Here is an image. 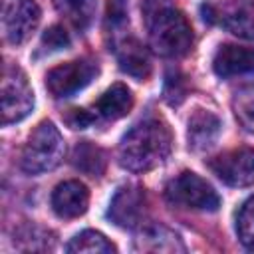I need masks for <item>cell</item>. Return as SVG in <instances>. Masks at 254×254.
<instances>
[{
  "label": "cell",
  "instance_id": "cell-1",
  "mask_svg": "<svg viewBox=\"0 0 254 254\" xmlns=\"http://www.w3.org/2000/svg\"><path fill=\"white\" fill-rule=\"evenodd\" d=\"M171 131L159 119L137 123L119 145V163L133 173H145L165 163L171 153Z\"/></svg>",
  "mask_w": 254,
  "mask_h": 254
},
{
  "label": "cell",
  "instance_id": "cell-2",
  "mask_svg": "<svg viewBox=\"0 0 254 254\" xmlns=\"http://www.w3.org/2000/svg\"><path fill=\"white\" fill-rule=\"evenodd\" d=\"M147 30L155 52L167 58L185 56L192 46V28L185 14L165 0L147 4Z\"/></svg>",
  "mask_w": 254,
  "mask_h": 254
},
{
  "label": "cell",
  "instance_id": "cell-3",
  "mask_svg": "<svg viewBox=\"0 0 254 254\" xmlns=\"http://www.w3.org/2000/svg\"><path fill=\"white\" fill-rule=\"evenodd\" d=\"M64 153H65V145L56 125L52 121H42L28 137L22 149L20 167L30 175L46 173L62 163Z\"/></svg>",
  "mask_w": 254,
  "mask_h": 254
},
{
  "label": "cell",
  "instance_id": "cell-4",
  "mask_svg": "<svg viewBox=\"0 0 254 254\" xmlns=\"http://www.w3.org/2000/svg\"><path fill=\"white\" fill-rule=\"evenodd\" d=\"M202 20L234 36L254 40V0H218L200 6Z\"/></svg>",
  "mask_w": 254,
  "mask_h": 254
},
{
  "label": "cell",
  "instance_id": "cell-5",
  "mask_svg": "<svg viewBox=\"0 0 254 254\" xmlns=\"http://www.w3.org/2000/svg\"><path fill=\"white\" fill-rule=\"evenodd\" d=\"M165 196L169 202L192 208V210H206L214 212L220 206V196L216 190L198 175L194 173H181L165 187Z\"/></svg>",
  "mask_w": 254,
  "mask_h": 254
},
{
  "label": "cell",
  "instance_id": "cell-6",
  "mask_svg": "<svg viewBox=\"0 0 254 254\" xmlns=\"http://www.w3.org/2000/svg\"><path fill=\"white\" fill-rule=\"evenodd\" d=\"M2 125L24 119L34 107L32 87L20 67L6 65L2 75Z\"/></svg>",
  "mask_w": 254,
  "mask_h": 254
},
{
  "label": "cell",
  "instance_id": "cell-7",
  "mask_svg": "<svg viewBox=\"0 0 254 254\" xmlns=\"http://www.w3.org/2000/svg\"><path fill=\"white\" fill-rule=\"evenodd\" d=\"M99 67L91 60H73L48 71L46 87L54 97H71L97 75Z\"/></svg>",
  "mask_w": 254,
  "mask_h": 254
},
{
  "label": "cell",
  "instance_id": "cell-8",
  "mask_svg": "<svg viewBox=\"0 0 254 254\" xmlns=\"http://www.w3.org/2000/svg\"><path fill=\"white\" fill-rule=\"evenodd\" d=\"M210 171L230 187H248L254 185V149L244 147L228 151L208 161Z\"/></svg>",
  "mask_w": 254,
  "mask_h": 254
},
{
  "label": "cell",
  "instance_id": "cell-9",
  "mask_svg": "<svg viewBox=\"0 0 254 254\" xmlns=\"http://www.w3.org/2000/svg\"><path fill=\"white\" fill-rule=\"evenodd\" d=\"M109 218L123 228H135L145 218V192L139 187H123L109 204Z\"/></svg>",
  "mask_w": 254,
  "mask_h": 254
},
{
  "label": "cell",
  "instance_id": "cell-10",
  "mask_svg": "<svg viewBox=\"0 0 254 254\" xmlns=\"http://www.w3.org/2000/svg\"><path fill=\"white\" fill-rule=\"evenodd\" d=\"M89 190L79 181H64L52 192V208L60 218H75L87 210Z\"/></svg>",
  "mask_w": 254,
  "mask_h": 254
},
{
  "label": "cell",
  "instance_id": "cell-11",
  "mask_svg": "<svg viewBox=\"0 0 254 254\" xmlns=\"http://www.w3.org/2000/svg\"><path fill=\"white\" fill-rule=\"evenodd\" d=\"M38 22H40V6L34 0H20L18 4H14L10 12H6L4 18L6 38L12 44H22L36 30Z\"/></svg>",
  "mask_w": 254,
  "mask_h": 254
},
{
  "label": "cell",
  "instance_id": "cell-12",
  "mask_svg": "<svg viewBox=\"0 0 254 254\" xmlns=\"http://www.w3.org/2000/svg\"><path fill=\"white\" fill-rule=\"evenodd\" d=\"M212 67H214V73L220 77L252 73L254 71V48L224 44L216 50Z\"/></svg>",
  "mask_w": 254,
  "mask_h": 254
},
{
  "label": "cell",
  "instance_id": "cell-13",
  "mask_svg": "<svg viewBox=\"0 0 254 254\" xmlns=\"http://www.w3.org/2000/svg\"><path fill=\"white\" fill-rule=\"evenodd\" d=\"M220 129H222V123H220L218 115H214L212 111H206V109H196L189 119V129H187L189 147L192 151L210 149L216 143Z\"/></svg>",
  "mask_w": 254,
  "mask_h": 254
},
{
  "label": "cell",
  "instance_id": "cell-14",
  "mask_svg": "<svg viewBox=\"0 0 254 254\" xmlns=\"http://www.w3.org/2000/svg\"><path fill=\"white\" fill-rule=\"evenodd\" d=\"M117 60H119V67L137 77V79H145L151 71V60L147 50L135 40V38H125L119 48H117Z\"/></svg>",
  "mask_w": 254,
  "mask_h": 254
},
{
  "label": "cell",
  "instance_id": "cell-15",
  "mask_svg": "<svg viewBox=\"0 0 254 254\" xmlns=\"http://www.w3.org/2000/svg\"><path fill=\"white\" fill-rule=\"evenodd\" d=\"M131 107H133L131 91L123 83H115L97 99L93 111H95L97 117L115 121V119H121L123 115H127Z\"/></svg>",
  "mask_w": 254,
  "mask_h": 254
},
{
  "label": "cell",
  "instance_id": "cell-16",
  "mask_svg": "<svg viewBox=\"0 0 254 254\" xmlns=\"http://www.w3.org/2000/svg\"><path fill=\"white\" fill-rule=\"evenodd\" d=\"M71 165L75 169H79L81 173H85V175L99 177L105 171V153L89 141H79L73 147Z\"/></svg>",
  "mask_w": 254,
  "mask_h": 254
},
{
  "label": "cell",
  "instance_id": "cell-17",
  "mask_svg": "<svg viewBox=\"0 0 254 254\" xmlns=\"http://www.w3.org/2000/svg\"><path fill=\"white\" fill-rule=\"evenodd\" d=\"M137 246L141 250H151V252H177L185 250L181 244L179 236L169 232L163 226H151L141 232V238H137Z\"/></svg>",
  "mask_w": 254,
  "mask_h": 254
},
{
  "label": "cell",
  "instance_id": "cell-18",
  "mask_svg": "<svg viewBox=\"0 0 254 254\" xmlns=\"http://www.w3.org/2000/svg\"><path fill=\"white\" fill-rule=\"evenodd\" d=\"M54 4L75 28H85L95 12V0H54Z\"/></svg>",
  "mask_w": 254,
  "mask_h": 254
},
{
  "label": "cell",
  "instance_id": "cell-19",
  "mask_svg": "<svg viewBox=\"0 0 254 254\" xmlns=\"http://www.w3.org/2000/svg\"><path fill=\"white\" fill-rule=\"evenodd\" d=\"M67 252H101V254H111L115 252V246L101 234L95 230H83L79 232L75 238H71V242L65 248Z\"/></svg>",
  "mask_w": 254,
  "mask_h": 254
},
{
  "label": "cell",
  "instance_id": "cell-20",
  "mask_svg": "<svg viewBox=\"0 0 254 254\" xmlns=\"http://www.w3.org/2000/svg\"><path fill=\"white\" fill-rule=\"evenodd\" d=\"M232 109L240 125L254 133V83L240 87L232 97Z\"/></svg>",
  "mask_w": 254,
  "mask_h": 254
},
{
  "label": "cell",
  "instance_id": "cell-21",
  "mask_svg": "<svg viewBox=\"0 0 254 254\" xmlns=\"http://www.w3.org/2000/svg\"><path fill=\"white\" fill-rule=\"evenodd\" d=\"M236 232H238L240 242L248 250H254V196H250L242 204L238 212V220H236Z\"/></svg>",
  "mask_w": 254,
  "mask_h": 254
},
{
  "label": "cell",
  "instance_id": "cell-22",
  "mask_svg": "<svg viewBox=\"0 0 254 254\" xmlns=\"http://www.w3.org/2000/svg\"><path fill=\"white\" fill-rule=\"evenodd\" d=\"M42 46L48 52H58L69 46V36L62 26H52L42 34Z\"/></svg>",
  "mask_w": 254,
  "mask_h": 254
},
{
  "label": "cell",
  "instance_id": "cell-23",
  "mask_svg": "<svg viewBox=\"0 0 254 254\" xmlns=\"http://www.w3.org/2000/svg\"><path fill=\"white\" fill-rule=\"evenodd\" d=\"M97 119L95 113L87 111V109H71L67 115H65V121L71 129H85L87 125H91L93 121Z\"/></svg>",
  "mask_w": 254,
  "mask_h": 254
},
{
  "label": "cell",
  "instance_id": "cell-24",
  "mask_svg": "<svg viewBox=\"0 0 254 254\" xmlns=\"http://www.w3.org/2000/svg\"><path fill=\"white\" fill-rule=\"evenodd\" d=\"M165 97L169 103H181L185 97V87H183V79L181 77H173L167 75V83H165Z\"/></svg>",
  "mask_w": 254,
  "mask_h": 254
},
{
  "label": "cell",
  "instance_id": "cell-25",
  "mask_svg": "<svg viewBox=\"0 0 254 254\" xmlns=\"http://www.w3.org/2000/svg\"><path fill=\"white\" fill-rule=\"evenodd\" d=\"M107 20H109L113 26L125 22V2H123V0H109Z\"/></svg>",
  "mask_w": 254,
  "mask_h": 254
}]
</instances>
